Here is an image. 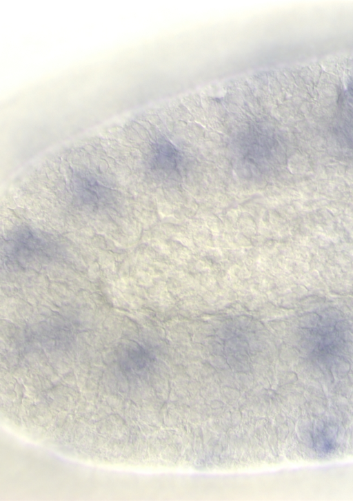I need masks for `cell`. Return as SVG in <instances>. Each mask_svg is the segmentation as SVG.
Returning <instances> with one entry per match:
<instances>
[{
  "label": "cell",
  "instance_id": "1",
  "mask_svg": "<svg viewBox=\"0 0 353 501\" xmlns=\"http://www.w3.org/2000/svg\"><path fill=\"white\" fill-rule=\"evenodd\" d=\"M336 431L330 426L323 425L316 427L313 433V444L321 452L331 451L336 443Z\"/></svg>",
  "mask_w": 353,
  "mask_h": 501
}]
</instances>
